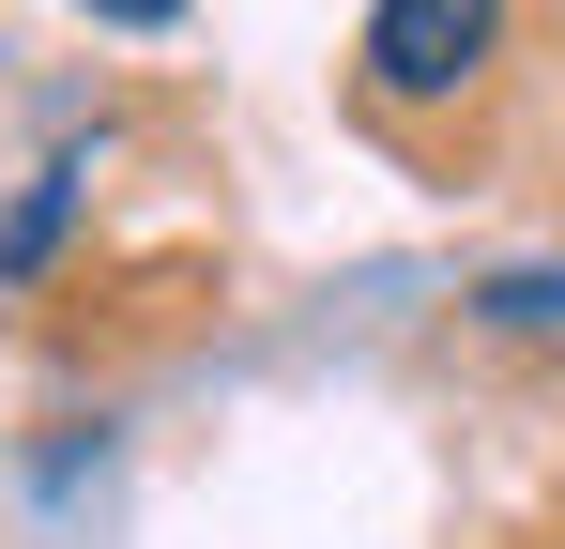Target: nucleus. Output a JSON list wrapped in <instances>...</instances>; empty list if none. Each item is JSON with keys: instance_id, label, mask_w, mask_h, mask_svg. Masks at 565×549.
Segmentation results:
<instances>
[{"instance_id": "obj_1", "label": "nucleus", "mask_w": 565, "mask_h": 549, "mask_svg": "<svg viewBox=\"0 0 565 549\" xmlns=\"http://www.w3.org/2000/svg\"><path fill=\"white\" fill-rule=\"evenodd\" d=\"M352 46H367V92H382V107H444V92L489 77L504 15H489V0H382Z\"/></svg>"}, {"instance_id": "obj_2", "label": "nucleus", "mask_w": 565, "mask_h": 549, "mask_svg": "<svg viewBox=\"0 0 565 549\" xmlns=\"http://www.w3.org/2000/svg\"><path fill=\"white\" fill-rule=\"evenodd\" d=\"M473 321H489V336H565V260H504V274H473Z\"/></svg>"}, {"instance_id": "obj_3", "label": "nucleus", "mask_w": 565, "mask_h": 549, "mask_svg": "<svg viewBox=\"0 0 565 549\" xmlns=\"http://www.w3.org/2000/svg\"><path fill=\"white\" fill-rule=\"evenodd\" d=\"M62 214H77V169H46L31 198H15V229H0V274H31L46 245H62Z\"/></svg>"}]
</instances>
